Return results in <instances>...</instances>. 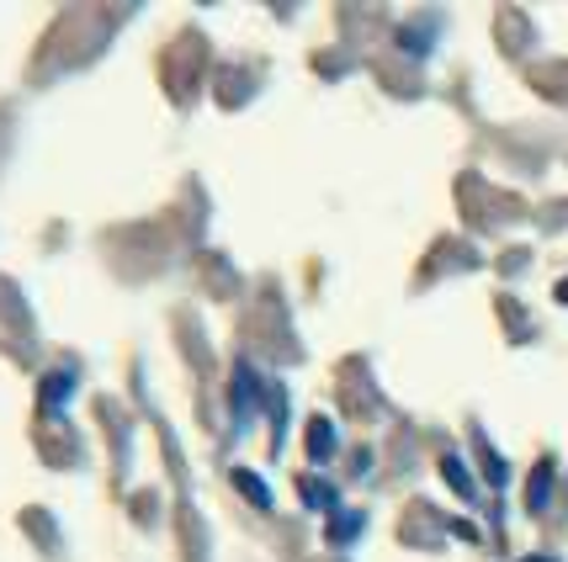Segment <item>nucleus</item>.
<instances>
[{"label":"nucleus","mask_w":568,"mask_h":562,"mask_svg":"<svg viewBox=\"0 0 568 562\" xmlns=\"http://www.w3.org/2000/svg\"><path fill=\"white\" fill-rule=\"evenodd\" d=\"M564 297H568V282H564Z\"/></svg>","instance_id":"nucleus-1"}]
</instances>
